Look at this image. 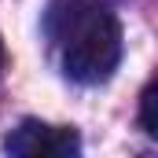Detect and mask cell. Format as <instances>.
<instances>
[{
	"label": "cell",
	"instance_id": "3",
	"mask_svg": "<svg viewBox=\"0 0 158 158\" xmlns=\"http://www.w3.org/2000/svg\"><path fill=\"white\" fill-rule=\"evenodd\" d=\"M140 125L151 136H158V81H151L140 96Z\"/></svg>",
	"mask_w": 158,
	"mask_h": 158
},
{
	"label": "cell",
	"instance_id": "2",
	"mask_svg": "<svg viewBox=\"0 0 158 158\" xmlns=\"http://www.w3.org/2000/svg\"><path fill=\"white\" fill-rule=\"evenodd\" d=\"M7 155L19 158H70L81 151V140L66 125H44L37 118H26L7 136Z\"/></svg>",
	"mask_w": 158,
	"mask_h": 158
},
{
	"label": "cell",
	"instance_id": "1",
	"mask_svg": "<svg viewBox=\"0 0 158 158\" xmlns=\"http://www.w3.org/2000/svg\"><path fill=\"white\" fill-rule=\"evenodd\" d=\"M121 63V26L103 7H85L70 19L63 44V70L77 85L107 81Z\"/></svg>",
	"mask_w": 158,
	"mask_h": 158
},
{
	"label": "cell",
	"instance_id": "4",
	"mask_svg": "<svg viewBox=\"0 0 158 158\" xmlns=\"http://www.w3.org/2000/svg\"><path fill=\"white\" fill-rule=\"evenodd\" d=\"M0 70H4V40H0Z\"/></svg>",
	"mask_w": 158,
	"mask_h": 158
}]
</instances>
